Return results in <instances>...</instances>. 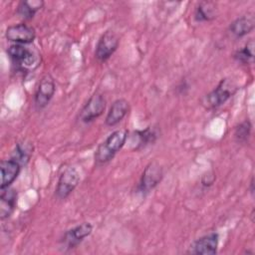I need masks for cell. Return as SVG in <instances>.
Listing matches in <instances>:
<instances>
[{
	"instance_id": "cell-1",
	"label": "cell",
	"mask_w": 255,
	"mask_h": 255,
	"mask_svg": "<svg viewBox=\"0 0 255 255\" xmlns=\"http://www.w3.org/2000/svg\"><path fill=\"white\" fill-rule=\"evenodd\" d=\"M128 136V131L126 128H121L113 131L102 143L99 144L95 152V162L97 165L108 163L114 158L116 153L125 145Z\"/></svg>"
},
{
	"instance_id": "cell-2",
	"label": "cell",
	"mask_w": 255,
	"mask_h": 255,
	"mask_svg": "<svg viewBox=\"0 0 255 255\" xmlns=\"http://www.w3.org/2000/svg\"><path fill=\"white\" fill-rule=\"evenodd\" d=\"M7 54L16 68L20 72H29L36 69L40 62V54L22 44H12L7 49Z\"/></svg>"
},
{
	"instance_id": "cell-3",
	"label": "cell",
	"mask_w": 255,
	"mask_h": 255,
	"mask_svg": "<svg viewBox=\"0 0 255 255\" xmlns=\"http://www.w3.org/2000/svg\"><path fill=\"white\" fill-rule=\"evenodd\" d=\"M235 84L227 78L222 79L216 88L205 96L204 104L208 109H216L228 101L236 92Z\"/></svg>"
},
{
	"instance_id": "cell-4",
	"label": "cell",
	"mask_w": 255,
	"mask_h": 255,
	"mask_svg": "<svg viewBox=\"0 0 255 255\" xmlns=\"http://www.w3.org/2000/svg\"><path fill=\"white\" fill-rule=\"evenodd\" d=\"M106 109V100L103 95L96 93L85 104L79 113V121L90 124L103 115Z\"/></svg>"
},
{
	"instance_id": "cell-5",
	"label": "cell",
	"mask_w": 255,
	"mask_h": 255,
	"mask_svg": "<svg viewBox=\"0 0 255 255\" xmlns=\"http://www.w3.org/2000/svg\"><path fill=\"white\" fill-rule=\"evenodd\" d=\"M80 182V174L75 167L66 168L60 175L55 195L58 199H66Z\"/></svg>"
},
{
	"instance_id": "cell-6",
	"label": "cell",
	"mask_w": 255,
	"mask_h": 255,
	"mask_svg": "<svg viewBox=\"0 0 255 255\" xmlns=\"http://www.w3.org/2000/svg\"><path fill=\"white\" fill-rule=\"evenodd\" d=\"M163 175L161 166L156 162H149L140 177L139 183L137 185V191L141 194H146L150 190H152L161 180Z\"/></svg>"
},
{
	"instance_id": "cell-7",
	"label": "cell",
	"mask_w": 255,
	"mask_h": 255,
	"mask_svg": "<svg viewBox=\"0 0 255 255\" xmlns=\"http://www.w3.org/2000/svg\"><path fill=\"white\" fill-rule=\"evenodd\" d=\"M93 231V225L90 222H84L67 230L61 238V246L64 250L76 248Z\"/></svg>"
},
{
	"instance_id": "cell-8",
	"label": "cell",
	"mask_w": 255,
	"mask_h": 255,
	"mask_svg": "<svg viewBox=\"0 0 255 255\" xmlns=\"http://www.w3.org/2000/svg\"><path fill=\"white\" fill-rule=\"evenodd\" d=\"M119 37L111 30L106 31L98 41L95 50V57L100 62H106L111 58L119 47Z\"/></svg>"
},
{
	"instance_id": "cell-9",
	"label": "cell",
	"mask_w": 255,
	"mask_h": 255,
	"mask_svg": "<svg viewBox=\"0 0 255 255\" xmlns=\"http://www.w3.org/2000/svg\"><path fill=\"white\" fill-rule=\"evenodd\" d=\"M56 92V85L51 75H45L39 82L34 96V105L37 110H43L48 106Z\"/></svg>"
},
{
	"instance_id": "cell-10",
	"label": "cell",
	"mask_w": 255,
	"mask_h": 255,
	"mask_svg": "<svg viewBox=\"0 0 255 255\" xmlns=\"http://www.w3.org/2000/svg\"><path fill=\"white\" fill-rule=\"evenodd\" d=\"M5 37L8 41L14 44H30L35 40L36 32L32 26L25 23L9 26L5 32Z\"/></svg>"
},
{
	"instance_id": "cell-11",
	"label": "cell",
	"mask_w": 255,
	"mask_h": 255,
	"mask_svg": "<svg viewBox=\"0 0 255 255\" xmlns=\"http://www.w3.org/2000/svg\"><path fill=\"white\" fill-rule=\"evenodd\" d=\"M219 235L217 232H210L196 239L189 248V253L197 255H214L217 253Z\"/></svg>"
},
{
	"instance_id": "cell-12",
	"label": "cell",
	"mask_w": 255,
	"mask_h": 255,
	"mask_svg": "<svg viewBox=\"0 0 255 255\" xmlns=\"http://www.w3.org/2000/svg\"><path fill=\"white\" fill-rule=\"evenodd\" d=\"M1 169V185L0 189H4L10 187V185L14 182L21 170V164L13 159H3L0 162Z\"/></svg>"
},
{
	"instance_id": "cell-13",
	"label": "cell",
	"mask_w": 255,
	"mask_h": 255,
	"mask_svg": "<svg viewBox=\"0 0 255 255\" xmlns=\"http://www.w3.org/2000/svg\"><path fill=\"white\" fill-rule=\"evenodd\" d=\"M128 111H129V104L127 100L125 99L116 100L112 104L106 116V119H105L106 125L109 127H114L118 125L128 115Z\"/></svg>"
},
{
	"instance_id": "cell-14",
	"label": "cell",
	"mask_w": 255,
	"mask_h": 255,
	"mask_svg": "<svg viewBox=\"0 0 255 255\" xmlns=\"http://www.w3.org/2000/svg\"><path fill=\"white\" fill-rule=\"evenodd\" d=\"M17 204V192L14 188L1 189L0 194V218L2 220L10 217Z\"/></svg>"
},
{
	"instance_id": "cell-15",
	"label": "cell",
	"mask_w": 255,
	"mask_h": 255,
	"mask_svg": "<svg viewBox=\"0 0 255 255\" xmlns=\"http://www.w3.org/2000/svg\"><path fill=\"white\" fill-rule=\"evenodd\" d=\"M255 27V19L252 14L238 17L229 25V32L236 38H241L249 34Z\"/></svg>"
},
{
	"instance_id": "cell-16",
	"label": "cell",
	"mask_w": 255,
	"mask_h": 255,
	"mask_svg": "<svg viewBox=\"0 0 255 255\" xmlns=\"http://www.w3.org/2000/svg\"><path fill=\"white\" fill-rule=\"evenodd\" d=\"M157 138V132L152 127H147L144 129L135 130L131 136V143H133V149L138 150L146 145L153 143Z\"/></svg>"
},
{
	"instance_id": "cell-17",
	"label": "cell",
	"mask_w": 255,
	"mask_h": 255,
	"mask_svg": "<svg viewBox=\"0 0 255 255\" xmlns=\"http://www.w3.org/2000/svg\"><path fill=\"white\" fill-rule=\"evenodd\" d=\"M44 6L42 0H23L17 6V14L24 20L32 19Z\"/></svg>"
},
{
	"instance_id": "cell-18",
	"label": "cell",
	"mask_w": 255,
	"mask_h": 255,
	"mask_svg": "<svg viewBox=\"0 0 255 255\" xmlns=\"http://www.w3.org/2000/svg\"><path fill=\"white\" fill-rule=\"evenodd\" d=\"M216 17V5L213 2H200L194 11V19L198 22L210 21Z\"/></svg>"
},
{
	"instance_id": "cell-19",
	"label": "cell",
	"mask_w": 255,
	"mask_h": 255,
	"mask_svg": "<svg viewBox=\"0 0 255 255\" xmlns=\"http://www.w3.org/2000/svg\"><path fill=\"white\" fill-rule=\"evenodd\" d=\"M234 59L242 64H250L254 59V41L251 39L245 46L234 53Z\"/></svg>"
},
{
	"instance_id": "cell-20",
	"label": "cell",
	"mask_w": 255,
	"mask_h": 255,
	"mask_svg": "<svg viewBox=\"0 0 255 255\" xmlns=\"http://www.w3.org/2000/svg\"><path fill=\"white\" fill-rule=\"evenodd\" d=\"M32 150L33 148L30 143L19 142L16 145L12 158L17 160L20 164H26L32 155Z\"/></svg>"
},
{
	"instance_id": "cell-21",
	"label": "cell",
	"mask_w": 255,
	"mask_h": 255,
	"mask_svg": "<svg viewBox=\"0 0 255 255\" xmlns=\"http://www.w3.org/2000/svg\"><path fill=\"white\" fill-rule=\"evenodd\" d=\"M251 123L249 121H244L240 123L234 129V138L238 143L247 142L251 133Z\"/></svg>"
},
{
	"instance_id": "cell-22",
	"label": "cell",
	"mask_w": 255,
	"mask_h": 255,
	"mask_svg": "<svg viewBox=\"0 0 255 255\" xmlns=\"http://www.w3.org/2000/svg\"><path fill=\"white\" fill-rule=\"evenodd\" d=\"M215 179V176L213 173H210V172H207V174H204L202 176V179H201V182H202V185L204 186H209L213 183Z\"/></svg>"
}]
</instances>
